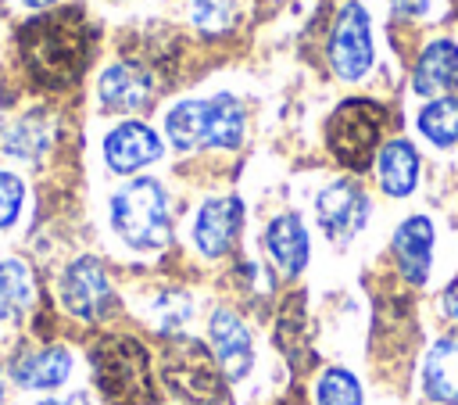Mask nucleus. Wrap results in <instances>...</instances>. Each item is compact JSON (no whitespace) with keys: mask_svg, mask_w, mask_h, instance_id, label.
<instances>
[{"mask_svg":"<svg viewBox=\"0 0 458 405\" xmlns=\"http://www.w3.org/2000/svg\"><path fill=\"white\" fill-rule=\"evenodd\" d=\"M93 383L107 405H157L150 355L136 337L107 333L89 348Z\"/></svg>","mask_w":458,"mask_h":405,"instance_id":"nucleus-2","label":"nucleus"},{"mask_svg":"<svg viewBox=\"0 0 458 405\" xmlns=\"http://www.w3.org/2000/svg\"><path fill=\"white\" fill-rule=\"evenodd\" d=\"M440 308H444V315H447V319H454V323H458V280H454V283H447V290L440 294Z\"/></svg>","mask_w":458,"mask_h":405,"instance_id":"nucleus-28","label":"nucleus"},{"mask_svg":"<svg viewBox=\"0 0 458 405\" xmlns=\"http://www.w3.org/2000/svg\"><path fill=\"white\" fill-rule=\"evenodd\" d=\"M376 61V47H372V22L369 11L358 0H347L329 29V65L340 79L354 82L361 79Z\"/></svg>","mask_w":458,"mask_h":405,"instance_id":"nucleus-8","label":"nucleus"},{"mask_svg":"<svg viewBox=\"0 0 458 405\" xmlns=\"http://www.w3.org/2000/svg\"><path fill=\"white\" fill-rule=\"evenodd\" d=\"M240 222H243V204L240 197H208L200 208H197V219H193V244L204 258H222L236 233H240Z\"/></svg>","mask_w":458,"mask_h":405,"instance_id":"nucleus-12","label":"nucleus"},{"mask_svg":"<svg viewBox=\"0 0 458 405\" xmlns=\"http://www.w3.org/2000/svg\"><path fill=\"white\" fill-rule=\"evenodd\" d=\"M93 54V25L82 7H57L18 29V57L43 90H68Z\"/></svg>","mask_w":458,"mask_h":405,"instance_id":"nucleus-1","label":"nucleus"},{"mask_svg":"<svg viewBox=\"0 0 458 405\" xmlns=\"http://www.w3.org/2000/svg\"><path fill=\"white\" fill-rule=\"evenodd\" d=\"M422 391L437 405H458V337H440L422 358Z\"/></svg>","mask_w":458,"mask_h":405,"instance_id":"nucleus-17","label":"nucleus"},{"mask_svg":"<svg viewBox=\"0 0 458 405\" xmlns=\"http://www.w3.org/2000/svg\"><path fill=\"white\" fill-rule=\"evenodd\" d=\"M107 211H111V229L132 251H157V247H165L172 240L168 194L150 176L129 179L122 190H114Z\"/></svg>","mask_w":458,"mask_h":405,"instance_id":"nucleus-4","label":"nucleus"},{"mask_svg":"<svg viewBox=\"0 0 458 405\" xmlns=\"http://www.w3.org/2000/svg\"><path fill=\"white\" fill-rule=\"evenodd\" d=\"M315 215H318L322 233L336 247H344V244H351L365 229V222H369V197H365V190L358 183L336 179V183H329V186L318 190Z\"/></svg>","mask_w":458,"mask_h":405,"instance_id":"nucleus-10","label":"nucleus"},{"mask_svg":"<svg viewBox=\"0 0 458 405\" xmlns=\"http://www.w3.org/2000/svg\"><path fill=\"white\" fill-rule=\"evenodd\" d=\"M376 172H379V186L390 197H408L419 183V151L408 140H390L376 158Z\"/></svg>","mask_w":458,"mask_h":405,"instance_id":"nucleus-19","label":"nucleus"},{"mask_svg":"<svg viewBox=\"0 0 458 405\" xmlns=\"http://www.w3.org/2000/svg\"><path fill=\"white\" fill-rule=\"evenodd\" d=\"M72 366H75V358H72V351L64 344H50V340H43V344H21L11 355V362H7V380L14 387H21V391L50 394V391H57V387L68 383Z\"/></svg>","mask_w":458,"mask_h":405,"instance_id":"nucleus-9","label":"nucleus"},{"mask_svg":"<svg viewBox=\"0 0 458 405\" xmlns=\"http://www.w3.org/2000/svg\"><path fill=\"white\" fill-rule=\"evenodd\" d=\"M161 380L186 405H222L225 376L215 355L193 337H168L161 351Z\"/></svg>","mask_w":458,"mask_h":405,"instance_id":"nucleus-5","label":"nucleus"},{"mask_svg":"<svg viewBox=\"0 0 458 405\" xmlns=\"http://www.w3.org/2000/svg\"><path fill=\"white\" fill-rule=\"evenodd\" d=\"M211 355L222 369L225 380H243L254 366V344H250V330L243 326V319L229 308H218L211 315Z\"/></svg>","mask_w":458,"mask_h":405,"instance_id":"nucleus-13","label":"nucleus"},{"mask_svg":"<svg viewBox=\"0 0 458 405\" xmlns=\"http://www.w3.org/2000/svg\"><path fill=\"white\" fill-rule=\"evenodd\" d=\"M243 104L233 93H215L208 100H179L165 115V133L175 151H204V147H240L243 140Z\"/></svg>","mask_w":458,"mask_h":405,"instance_id":"nucleus-3","label":"nucleus"},{"mask_svg":"<svg viewBox=\"0 0 458 405\" xmlns=\"http://www.w3.org/2000/svg\"><path fill=\"white\" fill-rule=\"evenodd\" d=\"M57 301L61 308L79 323H100L114 308V287L107 280V269L93 254H79L61 269L57 280Z\"/></svg>","mask_w":458,"mask_h":405,"instance_id":"nucleus-7","label":"nucleus"},{"mask_svg":"<svg viewBox=\"0 0 458 405\" xmlns=\"http://www.w3.org/2000/svg\"><path fill=\"white\" fill-rule=\"evenodd\" d=\"M161 158V140L143 122H122L104 136V161L111 172L129 176Z\"/></svg>","mask_w":458,"mask_h":405,"instance_id":"nucleus-14","label":"nucleus"},{"mask_svg":"<svg viewBox=\"0 0 458 405\" xmlns=\"http://www.w3.org/2000/svg\"><path fill=\"white\" fill-rule=\"evenodd\" d=\"M190 18L200 32H225L236 18V0H193L190 4Z\"/></svg>","mask_w":458,"mask_h":405,"instance_id":"nucleus-25","label":"nucleus"},{"mask_svg":"<svg viewBox=\"0 0 458 405\" xmlns=\"http://www.w3.org/2000/svg\"><path fill=\"white\" fill-rule=\"evenodd\" d=\"M154 93H157V79H154V68L143 61H114L111 68L100 72V82H97L100 108L122 111V115L150 108Z\"/></svg>","mask_w":458,"mask_h":405,"instance_id":"nucleus-11","label":"nucleus"},{"mask_svg":"<svg viewBox=\"0 0 458 405\" xmlns=\"http://www.w3.org/2000/svg\"><path fill=\"white\" fill-rule=\"evenodd\" d=\"M186 319H190V297H186V294L165 290L161 297H154V305H150V323H154L161 333H172V337H175V330H179Z\"/></svg>","mask_w":458,"mask_h":405,"instance_id":"nucleus-24","label":"nucleus"},{"mask_svg":"<svg viewBox=\"0 0 458 405\" xmlns=\"http://www.w3.org/2000/svg\"><path fill=\"white\" fill-rule=\"evenodd\" d=\"M411 86L422 97H437L447 90H458V43L451 39H433L422 47L415 68H411Z\"/></svg>","mask_w":458,"mask_h":405,"instance_id":"nucleus-16","label":"nucleus"},{"mask_svg":"<svg viewBox=\"0 0 458 405\" xmlns=\"http://www.w3.org/2000/svg\"><path fill=\"white\" fill-rule=\"evenodd\" d=\"M4 394H7V366L0 358V405H4Z\"/></svg>","mask_w":458,"mask_h":405,"instance_id":"nucleus-31","label":"nucleus"},{"mask_svg":"<svg viewBox=\"0 0 458 405\" xmlns=\"http://www.w3.org/2000/svg\"><path fill=\"white\" fill-rule=\"evenodd\" d=\"M21 204H25V183H21V176L0 168V229H11L21 219Z\"/></svg>","mask_w":458,"mask_h":405,"instance_id":"nucleus-26","label":"nucleus"},{"mask_svg":"<svg viewBox=\"0 0 458 405\" xmlns=\"http://www.w3.org/2000/svg\"><path fill=\"white\" fill-rule=\"evenodd\" d=\"M390 4H394V14L415 18V14H422V11H426V4H429V0H390Z\"/></svg>","mask_w":458,"mask_h":405,"instance_id":"nucleus-29","label":"nucleus"},{"mask_svg":"<svg viewBox=\"0 0 458 405\" xmlns=\"http://www.w3.org/2000/svg\"><path fill=\"white\" fill-rule=\"evenodd\" d=\"M383 125H386L383 104H376V100H344L326 122V143H329V151L340 165L361 172V168L372 165Z\"/></svg>","mask_w":458,"mask_h":405,"instance_id":"nucleus-6","label":"nucleus"},{"mask_svg":"<svg viewBox=\"0 0 458 405\" xmlns=\"http://www.w3.org/2000/svg\"><path fill=\"white\" fill-rule=\"evenodd\" d=\"M36 305V276L25 258H0V323L21 319Z\"/></svg>","mask_w":458,"mask_h":405,"instance_id":"nucleus-20","label":"nucleus"},{"mask_svg":"<svg viewBox=\"0 0 458 405\" xmlns=\"http://www.w3.org/2000/svg\"><path fill=\"white\" fill-rule=\"evenodd\" d=\"M64 405H97V401H93L86 391H75L72 398H64Z\"/></svg>","mask_w":458,"mask_h":405,"instance_id":"nucleus-30","label":"nucleus"},{"mask_svg":"<svg viewBox=\"0 0 458 405\" xmlns=\"http://www.w3.org/2000/svg\"><path fill=\"white\" fill-rule=\"evenodd\" d=\"M308 333H304V308H301V297H293L290 305H283V315H279V348L286 355H293L297 348H304Z\"/></svg>","mask_w":458,"mask_h":405,"instance_id":"nucleus-27","label":"nucleus"},{"mask_svg":"<svg viewBox=\"0 0 458 405\" xmlns=\"http://www.w3.org/2000/svg\"><path fill=\"white\" fill-rule=\"evenodd\" d=\"M394 258L408 283H426L433 269V222L426 215H411L394 229Z\"/></svg>","mask_w":458,"mask_h":405,"instance_id":"nucleus-15","label":"nucleus"},{"mask_svg":"<svg viewBox=\"0 0 458 405\" xmlns=\"http://www.w3.org/2000/svg\"><path fill=\"white\" fill-rule=\"evenodd\" d=\"M21 4H25V7H50L54 0H21Z\"/></svg>","mask_w":458,"mask_h":405,"instance_id":"nucleus-32","label":"nucleus"},{"mask_svg":"<svg viewBox=\"0 0 458 405\" xmlns=\"http://www.w3.org/2000/svg\"><path fill=\"white\" fill-rule=\"evenodd\" d=\"M0 151L18 161H39L50 151V122L43 118V111H32L11 122L0 136Z\"/></svg>","mask_w":458,"mask_h":405,"instance_id":"nucleus-21","label":"nucleus"},{"mask_svg":"<svg viewBox=\"0 0 458 405\" xmlns=\"http://www.w3.org/2000/svg\"><path fill=\"white\" fill-rule=\"evenodd\" d=\"M419 129L437 147L458 143V97H437V100H429L419 111Z\"/></svg>","mask_w":458,"mask_h":405,"instance_id":"nucleus-22","label":"nucleus"},{"mask_svg":"<svg viewBox=\"0 0 458 405\" xmlns=\"http://www.w3.org/2000/svg\"><path fill=\"white\" fill-rule=\"evenodd\" d=\"M315 398H318V405H361V383L354 380L351 369L333 366L318 376Z\"/></svg>","mask_w":458,"mask_h":405,"instance_id":"nucleus-23","label":"nucleus"},{"mask_svg":"<svg viewBox=\"0 0 458 405\" xmlns=\"http://www.w3.org/2000/svg\"><path fill=\"white\" fill-rule=\"evenodd\" d=\"M265 247L283 276H297L308 265V229H304L301 215H293V211L276 215L265 229Z\"/></svg>","mask_w":458,"mask_h":405,"instance_id":"nucleus-18","label":"nucleus"}]
</instances>
